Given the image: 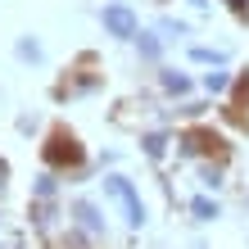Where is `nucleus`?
<instances>
[{"label": "nucleus", "mask_w": 249, "mask_h": 249, "mask_svg": "<svg viewBox=\"0 0 249 249\" xmlns=\"http://www.w3.org/2000/svg\"><path fill=\"white\" fill-rule=\"evenodd\" d=\"M195 213H199V217H217V204H209V199H195Z\"/></svg>", "instance_id": "7"}, {"label": "nucleus", "mask_w": 249, "mask_h": 249, "mask_svg": "<svg viewBox=\"0 0 249 249\" xmlns=\"http://www.w3.org/2000/svg\"><path fill=\"white\" fill-rule=\"evenodd\" d=\"M105 186H109V195H118V199H123V209H127V222H131V227H141V222H145V209H141L136 190H131L123 177H109Z\"/></svg>", "instance_id": "1"}, {"label": "nucleus", "mask_w": 249, "mask_h": 249, "mask_svg": "<svg viewBox=\"0 0 249 249\" xmlns=\"http://www.w3.org/2000/svg\"><path fill=\"white\" fill-rule=\"evenodd\" d=\"M163 86H168V91H186V77H181V72H168Z\"/></svg>", "instance_id": "6"}, {"label": "nucleus", "mask_w": 249, "mask_h": 249, "mask_svg": "<svg viewBox=\"0 0 249 249\" xmlns=\"http://www.w3.org/2000/svg\"><path fill=\"white\" fill-rule=\"evenodd\" d=\"M204 86H209V91H222V86H227V72H209V77H204Z\"/></svg>", "instance_id": "5"}, {"label": "nucleus", "mask_w": 249, "mask_h": 249, "mask_svg": "<svg viewBox=\"0 0 249 249\" xmlns=\"http://www.w3.org/2000/svg\"><path fill=\"white\" fill-rule=\"evenodd\" d=\"M105 27H109L113 36H136V18H131L127 5H109L105 9Z\"/></svg>", "instance_id": "2"}, {"label": "nucleus", "mask_w": 249, "mask_h": 249, "mask_svg": "<svg viewBox=\"0 0 249 249\" xmlns=\"http://www.w3.org/2000/svg\"><path fill=\"white\" fill-rule=\"evenodd\" d=\"M46 154H50V163H64V159H68V163H77V159H82L77 141H72V136H64V131L50 141V150H46Z\"/></svg>", "instance_id": "3"}, {"label": "nucleus", "mask_w": 249, "mask_h": 249, "mask_svg": "<svg viewBox=\"0 0 249 249\" xmlns=\"http://www.w3.org/2000/svg\"><path fill=\"white\" fill-rule=\"evenodd\" d=\"M77 217H82V227H86V231H100V217H95L91 204H77Z\"/></svg>", "instance_id": "4"}]
</instances>
